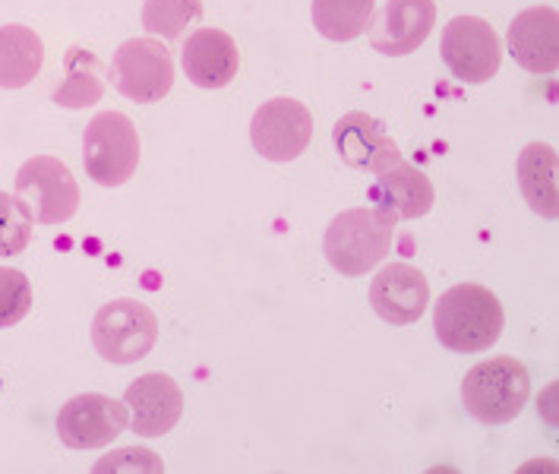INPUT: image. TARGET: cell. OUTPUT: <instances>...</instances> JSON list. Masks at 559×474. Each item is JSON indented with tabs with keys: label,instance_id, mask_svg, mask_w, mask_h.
<instances>
[{
	"label": "cell",
	"instance_id": "obj_1",
	"mask_svg": "<svg viewBox=\"0 0 559 474\" xmlns=\"http://www.w3.org/2000/svg\"><path fill=\"white\" fill-rule=\"evenodd\" d=\"M506 327L500 297L484 285H455L437 300L433 329L442 348L455 355H477L497 345Z\"/></svg>",
	"mask_w": 559,
	"mask_h": 474
},
{
	"label": "cell",
	"instance_id": "obj_2",
	"mask_svg": "<svg viewBox=\"0 0 559 474\" xmlns=\"http://www.w3.org/2000/svg\"><path fill=\"white\" fill-rule=\"evenodd\" d=\"M395 218L377 206L345 209L325 228V260L342 275H367L377 269L392 250Z\"/></svg>",
	"mask_w": 559,
	"mask_h": 474
},
{
	"label": "cell",
	"instance_id": "obj_3",
	"mask_svg": "<svg viewBox=\"0 0 559 474\" xmlns=\"http://www.w3.org/2000/svg\"><path fill=\"white\" fill-rule=\"evenodd\" d=\"M462 402L480 424H506L531 402L528 367L515 357H490L472 367L462 380Z\"/></svg>",
	"mask_w": 559,
	"mask_h": 474
},
{
	"label": "cell",
	"instance_id": "obj_4",
	"mask_svg": "<svg viewBox=\"0 0 559 474\" xmlns=\"http://www.w3.org/2000/svg\"><path fill=\"white\" fill-rule=\"evenodd\" d=\"M83 165L88 178L102 187H120L133 178L140 165V137L133 120L120 111H102L88 120Z\"/></svg>",
	"mask_w": 559,
	"mask_h": 474
},
{
	"label": "cell",
	"instance_id": "obj_5",
	"mask_svg": "<svg viewBox=\"0 0 559 474\" xmlns=\"http://www.w3.org/2000/svg\"><path fill=\"white\" fill-rule=\"evenodd\" d=\"M155 342L158 320L140 300H111L92 320V345L108 364H136L155 348Z\"/></svg>",
	"mask_w": 559,
	"mask_h": 474
},
{
	"label": "cell",
	"instance_id": "obj_6",
	"mask_svg": "<svg viewBox=\"0 0 559 474\" xmlns=\"http://www.w3.org/2000/svg\"><path fill=\"white\" fill-rule=\"evenodd\" d=\"M16 200L38 225H63L76 215L80 187L55 155H35L16 171Z\"/></svg>",
	"mask_w": 559,
	"mask_h": 474
},
{
	"label": "cell",
	"instance_id": "obj_7",
	"mask_svg": "<svg viewBox=\"0 0 559 474\" xmlns=\"http://www.w3.org/2000/svg\"><path fill=\"white\" fill-rule=\"evenodd\" d=\"M111 80L130 102H162L175 86V58L155 38H130L115 55Z\"/></svg>",
	"mask_w": 559,
	"mask_h": 474
},
{
	"label": "cell",
	"instance_id": "obj_8",
	"mask_svg": "<svg viewBox=\"0 0 559 474\" xmlns=\"http://www.w3.org/2000/svg\"><path fill=\"white\" fill-rule=\"evenodd\" d=\"M442 60L462 83H487L502 63V42L497 29L480 16H455L442 29Z\"/></svg>",
	"mask_w": 559,
	"mask_h": 474
},
{
	"label": "cell",
	"instance_id": "obj_9",
	"mask_svg": "<svg viewBox=\"0 0 559 474\" xmlns=\"http://www.w3.org/2000/svg\"><path fill=\"white\" fill-rule=\"evenodd\" d=\"M250 140L269 162H295L313 140V115L295 98L263 102L250 123Z\"/></svg>",
	"mask_w": 559,
	"mask_h": 474
},
{
	"label": "cell",
	"instance_id": "obj_10",
	"mask_svg": "<svg viewBox=\"0 0 559 474\" xmlns=\"http://www.w3.org/2000/svg\"><path fill=\"white\" fill-rule=\"evenodd\" d=\"M130 415L127 405L111 399V395H98L86 392L70 399L58 415L60 443L70 449H102V446L115 443L120 434L127 430Z\"/></svg>",
	"mask_w": 559,
	"mask_h": 474
},
{
	"label": "cell",
	"instance_id": "obj_11",
	"mask_svg": "<svg viewBox=\"0 0 559 474\" xmlns=\"http://www.w3.org/2000/svg\"><path fill=\"white\" fill-rule=\"evenodd\" d=\"M437 23L433 0H385L370 20V45L385 58H405L417 51Z\"/></svg>",
	"mask_w": 559,
	"mask_h": 474
},
{
	"label": "cell",
	"instance_id": "obj_12",
	"mask_svg": "<svg viewBox=\"0 0 559 474\" xmlns=\"http://www.w3.org/2000/svg\"><path fill=\"white\" fill-rule=\"evenodd\" d=\"M332 143H335V152L342 155V162L357 168V171L383 175L402 162L399 146L385 133L383 123L364 115V111H354V115H345L338 120L332 130Z\"/></svg>",
	"mask_w": 559,
	"mask_h": 474
},
{
	"label": "cell",
	"instance_id": "obj_13",
	"mask_svg": "<svg viewBox=\"0 0 559 474\" xmlns=\"http://www.w3.org/2000/svg\"><path fill=\"white\" fill-rule=\"evenodd\" d=\"M370 304L373 310L392 327H412L430 304V282L420 269L408 263H389L377 272L370 285Z\"/></svg>",
	"mask_w": 559,
	"mask_h": 474
},
{
	"label": "cell",
	"instance_id": "obj_14",
	"mask_svg": "<svg viewBox=\"0 0 559 474\" xmlns=\"http://www.w3.org/2000/svg\"><path fill=\"white\" fill-rule=\"evenodd\" d=\"M123 405L130 408L133 434L165 437L183 415V392L168 374H146L127 386Z\"/></svg>",
	"mask_w": 559,
	"mask_h": 474
},
{
	"label": "cell",
	"instance_id": "obj_15",
	"mask_svg": "<svg viewBox=\"0 0 559 474\" xmlns=\"http://www.w3.org/2000/svg\"><path fill=\"white\" fill-rule=\"evenodd\" d=\"M515 63L528 73L547 76L559 63V13L554 7L522 10L506 32Z\"/></svg>",
	"mask_w": 559,
	"mask_h": 474
},
{
	"label": "cell",
	"instance_id": "obj_16",
	"mask_svg": "<svg viewBox=\"0 0 559 474\" xmlns=\"http://www.w3.org/2000/svg\"><path fill=\"white\" fill-rule=\"evenodd\" d=\"M183 73L200 90H225L237 76L240 55L235 38L222 29H197L183 42Z\"/></svg>",
	"mask_w": 559,
	"mask_h": 474
},
{
	"label": "cell",
	"instance_id": "obj_17",
	"mask_svg": "<svg viewBox=\"0 0 559 474\" xmlns=\"http://www.w3.org/2000/svg\"><path fill=\"white\" fill-rule=\"evenodd\" d=\"M370 200L377 203V209L389 212L395 222L399 218H420L433 209V183L414 165L399 162L395 168L377 175Z\"/></svg>",
	"mask_w": 559,
	"mask_h": 474
},
{
	"label": "cell",
	"instance_id": "obj_18",
	"mask_svg": "<svg viewBox=\"0 0 559 474\" xmlns=\"http://www.w3.org/2000/svg\"><path fill=\"white\" fill-rule=\"evenodd\" d=\"M45 63L41 38L20 23L0 26V90H23Z\"/></svg>",
	"mask_w": 559,
	"mask_h": 474
},
{
	"label": "cell",
	"instance_id": "obj_19",
	"mask_svg": "<svg viewBox=\"0 0 559 474\" xmlns=\"http://www.w3.org/2000/svg\"><path fill=\"white\" fill-rule=\"evenodd\" d=\"M519 187L528 206L544 215L557 218L559 197H557V152L547 143H531L519 155Z\"/></svg>",
	"mask_w": 559,
	"mask_h": 474
},
{
	"label": "cell",
	"instance_id": "obj_20",
	"mask_svg": "<svg viewBox=\"0 0 559 474\" xmlns=\"http://www.w3.org/2000/svg\"><path fill=\"white\" fill-rule=\"evenodd\" d=\"M102 60L86 48H70L63 58V80L55 90V102L60 108H88L102 98Z\"/></svg>",
	"mask_w": 559,
	"mask_h": 474
},
{
	"label": "cell",
	"instance_id": "obj_21",
	"mask_svg": "<svg viewBox=\"0 0 559 474\" xmlns=\"http://www.w3.org/2000/svg\"><path fill=\"white\" fill-rule=\"evenodd\" d=\"M377 0H313V26L329 42H352L370 26Z\"/></svg>",
	"mask_w": 559,
	"mask_h": 474
},
{
	"label": "cell",
	"instance_id": "obj_22",
	"mask_svg": "<svg viewBox=\"0 0 559 474\" xmlns=\"http://www.w3.org/2000/svg\"><path fill=\"white\" fill-rule=\"evenodd\" d=\"M200 16H203V0H146L143 3V29L162 38H177Z\"/></svg>",
	"mask_w": 559,
	"mask_h": 474
},
{
	"label": "cell",
	"instance_id": "obj_23",
	"mask_svg": "<svg viewBox=\"0 0 559 474\" xmlns=\"http://www.w3.org/2000/svg\"><path fill=\"white\" fill-rule=\"evenodd\" d=\"M32 244V218L16 197L0 193V257H20Z\"/></svg>",
	"mask_w": 559,
	"mask_h": 474
},
{
	"label": "cell",
	"instance_id": "obj_24",
	"mask_svg": "<svg viewBox=\"0 0 559 474\" xmlns=\"http://www.w3.org/2000/svg\"><path fill=\"white\" fill-rule=\"evenodd\" d=\"M32 310V285L26 272L0 269V329L16 327Z\"/></svg>",
	"mask_w": 559,
	"mask_h": 474
},
{
	"label": "cell",
	"instance_id": "obj_25",
	"mask_svg": "<svg viewBox=\"0 0 559 474\" xmlns=\"http://www.w3.org/2000/svg\"><path fill=\"white\" fill-rule=\"evenodd\" d=\"M95 472H165L162 459L148 449H140V446H130V449H118L111 455H105Z\"/></svg>",
	"mask_w": 559,
	"mask_h": 474
}]
</instances>
